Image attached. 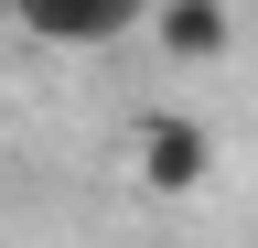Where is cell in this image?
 I'll use <instances>...</instances> for the list:
<instances>
[{
    "label": "cell",
    "mask_w": 258,
    "mask_h": 248,
    "mask_svg": "<svg viewBox=\"0 0 258 248\" xmlns=\"http://www.w3.org/2000/svg\"><path fill=\"white\" fill-rule=\"evenodd\" d=\"M129 173H140L161 205L205 194V183H215V130L194 108H140V119H129Z\"/></svg>",
    "instance_id": "6da1fadb"
},
{
    "label": "cell",
    "mask_w": 258,
    "mask_h": 248,
    "mask_svg": "<svg viewBox=\"0 0 258 248\" xmlns=\"http://www.w3.org/2000/svg\"><path fill=\"white\" fill-rule=\"evenodd\" d=\"M0 11L54 54H108V43H129L151 22V0H0Z\"/></svg>",
    "instance_id": "7a4b0ae2"
},
{
    "label": "cell",
    "mask_w": 258,
    "mask_h": 248,
    "mask_svg": "<svg viewBox=\"0 0 258 248\" xmlns=\"http://www.w3.org/2000/svg\"><path fill=\"white\" fill-rule=\"evenodd\" d=\"M151 33L172 65H226V43H237V11L226 0H151Z\"/></svg>",
    "instance_id": "3957f363"
}]
</instances>
